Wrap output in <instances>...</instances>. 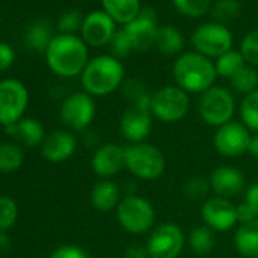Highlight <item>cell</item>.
I'll list each match as a JSON object with an SVG mask.
<instances>
[{
    "mask_svg": "<svg viewBox=\"0 0 258 258\" xmlns=\"http://www.w3.org/2000/svg\"><path fill=\"white\" fill-rule=\"evenodd\" d=\"M49 69L62 78L81 75L88 64V47L85 41L76 35L59 34L53 37L46 50Z\"/></svg>",
    "mask_w": 258,
    "mask_h": 258,
    "instance_id": "6da1fadb",
    "label": "cell"
},
{
    "mask_svg": "<svg viewBox=\"0 0 258 258\" xmlns=\"http://www.w3.org/2000/svg\"><path fill=\"white\" fill-rule=\"evenodd\" d=\"M172 72L176 85L188 94H202L214 87L217 78L214 62L198 52L181 53L173 64Z\"/></svg>",
    "mask_w": 258,
    "mask_h": 258,
    "instance_id": "7a4b0ae2",
    "label": "cell"
},
{
    "mask_svg": "<svg viewBox=\"0 0 258 258\" xmlns=\"http://www.w3.org/2000/svg\"><path fill=\"white\" fill-rule=\"evenodd\" d=\"M124 66L111 55H100L88 61L81 73V84L90 96H108L121 88Z\"/></svg>",
    "mask_w": 258,
    "mask_h": 258,
    "instance_id": "3957f363",
    "label": "cell"
},
{
    "mask_svg": "<svg viewBox=\"0 0 258 258\" xmlns=\"http://www.w3.org/2000/svg\"><path fill=\"white\" fill-rule=\"evenodd\" d=\"M198 112L204 123L217 129L232 121L235 114V97L229 88L214 85L199 96Z\"/></svg>",
    "mask_w": 258,
    "mask_h": 258,
    "instance_id": "277c9868",
    "label": "cell"
},
{
    "mask_svg": "<svg viewBox=\"0 0 258 258\" xmlns=\"http://www.w3.org/2000/svg\"><path fill=\"white\" fill-rule=\"evenodd\" d=\"M118 225L129 234L142 235L152 229L155 223L154 205L139 195H126L120 201L117 210Z\"/></svg>",
    "mask_w": 258,
    "mask_h": 258,
    "instance_id": "5b68a950",
    "label": "cell"
},
{
    "mask_svg": "<svg viewBox=\"0 0 258 258\" xmlns=\"http://www.w3.org/2000/svg\"><path fill=\"white\" fill-rule=\"evenodd\" d=\"M126 169L136 178L155 181L166 170L164 154L151 143H136L126 146Z\"/></svg>",
    "mask_w": 258,
    "mask_h": 258,
    "instance_id": "8992f818",
    "label": "cell"
},
{
    "mask_svg": "<svg viewBox=\"0 0 258 258\" xmlns=\"http://www.w3.org/2000/svg\"><path fill=\"white\" fill-rule=\"evenodd\" d=\"M190 111V97L178 85H164L151 94V112L163 123H178Z\"/></svg>",
    "mask_w": 258,
    "mask_h": 258,
    "instance_id": "52a82bcc",
    "label": "cell"
},
{
    "mask_svg": "<svg viewBox=\"0 0 258 258\" xmlns=\"http://www.w3.org/2000/svg\"><path fill=\"white\" fill-rule=\"evenodd\" d=\"M190 41L195 52L210 59L211 58L217 59L219 56H222L223 53L232 49L234 37L228 26L216 22H208L199 25L193 31Z\"/></svg>",
    "mask_w": 258,
    "mask_h": 258,
    "instance_id": "ba28073f",
    "label": "cell"
},
{
    "mask_svg": "<svg viewBox=\"0 0 258 258\" xmlns=\"http://www.w3.org/2000/svg\"><path fill=\"white\" fill-rule=\"evenodd\" d=\"M29 103V93L17 79L0 81V124L11 126L23 118Z\"/></svg>",
    "mask_w": 258,
    "mask_h": 258,
    "instance_id": "9c48e42d",
    "label": "cell"
},
{
    "mask_svg": "<svg viewBox=\"0 0 258 258\" xmlns=\"http://www.w3.org/2000/svg\"><path fill=\"white\" fill-rule=\"evenodd\" d=\"M185 235L175 223H161L148 237L149 258H178L184 250Z\"/></svg>",
    "mask_w": 258,
    "mask_h": 258,
    "instance_id": "30bf717a",
    "label": "cell"
},
{
    "mask_svg": "<svg viewBox=\"0 0 258 258\" xmlns=\"http://www.w3.org/2000/svg\"><path fill=\"white\" fill-rule=\"evenodd\" d=\"M152 129L151 99L145 102L129 103L120 117V133L131 143H143Z\"/></svg>",
    "mask_w": 258,
    "mask_h": 258,
    "instance_id": "8fae6325",
    "label": "cell"
},
{
    "mask_svg": "<svg viewBox=\"0 0 258 258\" xmlns=\"http://www.w3.org/2000/svg\"><path fill=\"white\" fill-rule=\"evenodd\" d=\"M96 115V103L93 96L85 91H78L66 97L61 105L59 117L61 121L70 129V131H85L93 123Z\"/></svg>",
    "mask_w": 258,
    "mask_h": 258,
    "instance_id": "7c38bea8",
    "label": "cell"
},
{
    "mask_svg": "<svg viewBox=\"0 0 258 258\" xmlns=\"http://www.w3.org/2000/svg\"><path fill=\"white\" fill-rule=\"evenodd\" d=\"M250 137V131L243 123L232 120L216 129L213 136V146L222 157H240L247 152Z\"/></svg>",
    "mask_w": 258,
    "mask_h": 258,
    "instance_id": "4fadbf2b",
    "label": "cell"
},
{
    "mask_svg": "<svg viewBox=\"0 0 258 258\" xmlns=\"http://www.w3.org/2000/svg\"><path fill=\"white\" fill-rule=\"evenodd\" d=\"M158 17L152 7H143L139 17L123 26L133 41L134 52H146L155 47L158 35Z\"/></svg>",
    "mask_w": 258,
    "mask_h": 258,
    "instance_id": "5bb4252c",
    "label": "cell"
},
{
    "mask_svg": "<svg viewBox=\"0 0 258 258\" xmlns=\"http://www.w3.org/2000/svg\"><path fill=\"white\" fill-rule=\"evenodd\" d=\"M201 217L213 231L225 232L229 231L237 222V205L232 204L231 199L211 196L207 198L201 208Z\"/></svg>",
    "mask_w": 258,
    "mask_h": 258,
    "instance_id": "9a60e30c",
    "label": "cell"
},
{
    "mask_svg": "<svg viewBox=\"0 0 258 258\" xmlns=\"http://www.w3.org/2000/svg\"><path fill=\"white\" fill-rule=\"evenodd\" d=\"M91 169L103 179L118 175L126 169V148L118 143H105L99 146L91 157Z\"/></svg>",
    "mask_w": 258,
    "mask_h": 258,
    "instance_id": "2e32d148",
    "label": "cell"
},
{
    "mask_svg": "<svg viewBox=\"0 0 258 258\" xmlns=\"http://www.w3.org/2000/svg\"><path fill=\"white\" fill-rule=\"evenodd\" d=\"M115 22L105 11H93L84 17L81 28V38L91 47L108 46L115 34Z\"/></svg>",
    "mask_w": 258,
    "mask_h": 258,
    "instance_id": "e0dca14e",
    "label": "cell"
},
{
    "mask_svg": "<svg viewBox=\"0 0 258 258\" xmlns=\"http://www.w3.org/2000/svg\"><path fill=\"white\" fill-rule=\"evenodd\" d=\"M210 185L216 196L231 199L238 196L244 190V175L232 166H220L210 175Z\"/></svg>",
    "mask_w": 258,
    "mask_h": 258,
    "instance_id": "ac0fdd59",
    "label": "cell"
},
{
    "mask_svg": "<svg viewBox=\"0 0 258 258\" xmlns=\"http://www.w3.org/2000/svg\"><path fill=\"white\" fill-rule=\"evenodd\" d=\"M76 151V139L70 131L58 129L52 134L46 136L41 145V155L49 163H64L67 161Z\"/></svg>",
    "mask_w": 258,
    "mask_h": 258,
    "instance_id": "d6986e66",
    "label": "cell"
},
{
    "mask_svg": "<svg viewBox=\"0 0 258 258\" xmlns=\"http://www.w3.org/2000/svg\"><path fill=\"white\" fill-rule=\"evenodd\" d=\"M5 131L14 139V143L23 148H34V146L43 145L46 139V131H44L43 123L32 117L22 118L14 124L7 126Z\"/></svg>",
    "mask_w": 258,
    "mask_h": 258,
    "instance_id": "ffe728a7",
    "label": "cell"
},
{
    "mask_svg": "<svg viewBox=\"0 0 258 258\" xmlns=\"http://www.w3.org/2000/svg\"><path fill=\"white\" fill-rule=\"evenodd\" d=\"M121 199L123 196L120 187L111 179H103L97 182L90 193L91 205L100 213H109L112 210H117Z\"/></svg>",
    "mask_w": 258,
    "mask_h": 258,
    "instance_id": "44dd1931",
    "label": "cell"
},
{
    "mask_svg": "<svg viewBox=\"0 0 258 258\" xmlns=\"http://www.w3.org/2000/svg\"><path fill=\"white\" fill-rule=\"evenodd\" d=\"M103 11L118 25H129L142 11L140 0H100Z\"/></svg>",
    "mask_w": 258,
    "mask_h": 258,
    "instance_id": "7402d4cb",
    "label": "cell"
},
{
    "mask_svg": "<svg viewBox=\"0 0 258 258\" xmlns=\"http://www.w3.org/2000/svg\"><path fill=\"white\" fill-rule=\"evenodd\" d=\"M237 252L244 258H258V219L238 226L234 235Z\"/></svg>",
    "mask_w": 258,
    "mask_h": 258,
    "instance_id": "603a6c76",
    "label": "cell"
},
{
    "mask_svg": "<svg viewBox=\"0 0 258 258\" xmlns=\"http://www.w3.org/2000/svg\"><path fill=\"white\" fill-rule=\"evenodd\" d=\"M185 40L181 31L172 25H163L158 29L155 49L166 56H179L184 50Z\"/></svg>",
    "mask_w": 258,
    "mask_h": 258,
    "instance_id": "cb8c5ba5",
    "label": "cell"
},
{
    "mask_svg": "<svg viewBox=\"0 0 258 258\" xmlns=\"http://www.w3.org/2000/svg\"><path fill=\"white\" fill-rule=\"evenodd\" d=\"M25 40H26V44L35 52H46L49 44L53 40L52 28L49 26L47 22L37 20L28 28Z\"/></svg>",
    "mask_w": 258,
    "mask_h": 258,
    "instance_id": "d4e9b609",
    "label": "cell"
},
{
    "mask_svg": "<svg viewBox=\"0 0 258 258\" xmlns=\"http://www.w3.org/2000/svg\"><path fill=\"white\" fill-rule=\"evenodd\" d=\"M25 161V152L22 146L13 142L0 143V173H14Z\"/></svg>",
    "mask_w": 258,
    "mask_h": 258,
    "instance_id": "484cf974",
    "label": "cell"
},
{
    "mask_svg": "<svg viewBox=\"0 0 258 258\" xmlns=\"http://www.w3.org/2000/svg\"><path fill=\"white\" fill-rule=\"evenodd\" d=\"M216 244L214 231L208 226H196L188 234V246L196 255H208Z\"/></svg>",
    "mask_w": 258,
    "mask_h": 258,
    "instance_id": "4316f807",
    "label": "cell"
},
{
    "mask_svg": "<svg viewBox=\"0 0 258 258\" xmlns=\"http://www.w3.org/2000/svg\"><path fill=\"white\" fill-rule=\"evenodd\" d=\"M231 88L243 96H247L253 93L258 88V72L256 67H252L246 64L243 69H240L231 79H229Z\"/></svg>",
    "mask_w": 258,
    "mask_h": 258,
    "instance_id": "83f0119b",
    "label": "cell"
},
{
    "mask_svg": "<svg viewBox=\"0 0 258 258\" xmlns=\"http://www.w3.org/2000/svg\"><path fill=\"white\" fill-rule=\"evenodd\" d=\"M246 66V61L241 55L240 50H228L226 53H223L222 56H219L214 61V67L217 72V76L231 79L240 69H243Z\"/></svg>",
    "mask_w": 258,
    "mask_h": 258,
    "instance_id": "f1b7e54d",
    "label": "cell"
},
{
    "mask_svg": "<svg viewBox=\"0 0 258 258\" xmlns=\"http://www.w3.org/2000/svg\"><path fill=\"white\" fill-rule=\"evenodd\" d=\"M238 111H240L241 123L249 131H253L256 134L258 133V88L253 93L243 97Z\"/></svg>",
    "mask_w": 258,
    "mask_h": 258,
    "instance_id": "f546056e",
    "label": "cell"
},
{
    "mask_svg": "<svg viewBox=\"0 0 258 258\" xmlns=\"http://www.w3.org/2000/svg\"><path fill=\"white\" fill-rule=\"evenodd\" d=\"M240 4L238 0H216L211 7V17L216 23L225 25L234 22L240 16Z\"/></svg>",
    "mask_w": 258,
    "mask_h": 258,
    "instance_id": "4dcf8cb0",
    "label": "cell"
},
{
    "mask_svg": "<svg viewBox=\"0 0 258 258\" xmlns=\"http://www.w3.org/2000/svg\"><path fill=\"white\" fill-rule=\"evenodd\" d=\"M108 47H109V55L114 56L118 61L127 58L129 55L134 52L133 41H131V38H129L127 32L124 31V28L115 31V34L112 35L111 41L108 43Z\"/></svg>",
    "mask_w": 258,
    "mask_h": 258,
    "instance_id": "1f68e13d",
    "label": "cell"
},
{
    "mask_svg": "<svg viewBox=\"0 0 258 258\" xmlns=\"http://www.w3.org/2000/svg\"><path fill=\"white\" fill-rule=\"evenodd\" d=\"M178 13L187 17H202L211 11L213 0H172Z\"/></svg>",
    "mask_w": 258,
    "mask_h": 258,
    "instance_id": "d6a6232c",
    "label": "cell"
},
{
    "mask_svg": "<svg viewBox=\"0 0 258 258\" xmlns=\"http://www.w3.org/2000/svg\"><path fill=\"white\" fill-rule=\"evenodd\" d=\"M17 202L8 195H2L0 196V231H8L10 228H13L17 222Z\"/></svg>",
    "mask_w": 258,
    "mask_h": 258,
    "instance_id": "836d02e7",
    "label": "cell"
},
{
    "mask_svg": "<svg viewBox=\"0 0 258 258\" xmlns=\"http://www.w3.org/2000/svg\"><path fill=\"white\" fill-rule=\"evenodd\" d=\"M121 93L124 94V97L129 100V103H137V102H145L151 99V94L146 88V85L136 78L131 79H124L123 85H121Z\"/></svg>",
    "mask_w": 258,
    "mask_h": 258,
    "instance_id": "e575fe53",
    "label": "cell"
},
{
    "mask_svg": "<svg viewBox=\"0 0 258 258\" xmlns=\"http://www.w3.org/2000/svg\"><path fill=\"white\" fill-rule=\"evenodd\" d=\"M210 190H211L210 179H207L205 176H201V175H195V176L188 178L184 184V193L191 201L205 199Z\"/></svg>",
    "mask_w": 258,
    "mask_h": 258,
    "instance_id": "d590c367",
    "label": "cell"
},
{
    "mask_svg": "<svg viewBox=\"0 0 258 258\" xmlns=\"http://www.w3.org/2000/svg\"><path fill=\"white\" fill-rule=\"evenodd\" d=\"M240 52L246 64L258 67V29H253L244 35L240 43Z\"/></svg>",
    "mask_w": 258,
    "mask_h": 258,
    "instance_id": "8d00e7d4",
    "label": "cell"
},
{
    "mask_svg": "<svg viewBox=\"0 0 258 258\" xmlns=\"http://www.w3.org/2000/svg\"><path fill=\"white\" fill-rule=\"evenodd\" d=\"M84 23V17L78 10H70L64 13L58 20V29L61 34H70L75 35L76 31H81Z\"/></svg>",
    "mask_w": 258,
    "mask_h": 258,
    "instance_id": "74e56055",
    "label": "cell"
},
{
    "mask_svg": "<svg viewBox=\"0 0 258 258\" xmlns=\"http://www.w3.org/2000/svg\"><path fill=\"white\" fill-rule=\"evenodd\" d=\"M50 258H90V256L79 246H75V244H62V246L56 247L52 252Z\"/></svg>",
    "mask_w": 258,
    "mask_h": 258,
    "instance_id": "f35d334b",
    "label": "cell"
},
{
    "mask_svg": "<svg viewBox=\"0 0 258 258\" xmlns=\"http://www.w3.org/2000/svg\"><path fill=\"white\" fill-rule=\"evenodd\" d=\"M14 58H16V53L13 47L8 46L7 43H0V72L10 69L14 62Z\"/></svg>",
    "mask_w": 258,
    "mask_h": 258,
    "instance_id": "ab89813d",
    "label": "cell"
},
{
    "mask_svg": "<svg viewBox=\"0 0 258 258\" xmlns=\"http://www.w3.org/2000/svg\"><path fill=\"white\" fill-rule=\"evenodd\" d=\"M244 202L252 208V211L255 213V216L258 219V182H255L246 188Z\"/></svg>",
    "mask_w": 258,
    "mask_h": 258,
    "instance_id": "60d3db41",
    "label": "cell"
},
{
    "mask_svg": "<svg viewBox=\"0 0 258 258\" xmlns=\"http://www.w3.org/2000/svg\"><path fill=\"white\" fill-rule=\"evenodd\" d=\"M255 219H256L255 213L252 211V208H250L244 201H243L241 204L237 205V222H238L240 225L247 223V222H252V220H255Z\"/></svg>",
    "mask_w": 258,
    "mask_h": 258,
    "instance_id": "b9f144b4",
    "label": "cell"
},
{
    "mask_svg": "<svg viewBox=\"0 0 258 258\" xmlns=\"http://www.w3.org/2000/svg\"><path fill=\"white\" fill-rule=\"evenodd\" d=\"M124 258H149L146 246L142 244H131L124 250Z\"/></svg>",
    "mask_w": 258,
    "mask_h": 258,
    "instance_id": "7bdbcfd3",
    "label": "cell"
},
{
    "mask_svg": "<svg viewBox=\"0 0 258 258\" xmlns=\"http://www.w3.org/2000/svg\"><path fill=\"white\" fill-rule=\"evenodd\" d=\"M247 154H249V155H252L255 160H258V133H256V134H253V136L250 137Z\"/></svg>",
    "mask_w": 258,
    "mask_h": 258,
    "instance_id": "ee69618b",
    "label": "cell"
},
{
    "mask_svg": "<svg viewBox=\"0 0 258 258\" xmlns=\"http://www.w3.org/2000/svg\"><path fill=\"white\" fill-rule=\"evenodd\" d=\"M11 247V238L5 231H0V250L5 252Z\"/></svg>",
    "mask_w": 258,
    "mask_h": 258,
    "instance_id": "f6af8a7d",
    "label": "cell"
}]
</instances>
